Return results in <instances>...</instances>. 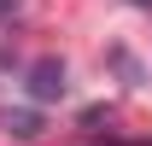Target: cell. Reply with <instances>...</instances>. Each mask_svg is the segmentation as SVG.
<instances>
[{
  "mask_svg": "<svg viewBox=\"0 0 152 146\" xmlns=\"http://www.w3.org/2000/svg\"><path fill=\"white\" fill-rule=\"evenodd\" d=\"M6 12H12V0H0V18H6Z\"/></svg>",
  "mask_w": 152,
  "mask_h": 146,
  "instance_id": "2",
  "label": "cell"
},
{
  "mask_svg": "<svg viewBox=\"0 0 152 146\" xmlns=\"http://www.w3.org/2000/svg\"><path fill=\"white\" fill-rule=\"evenodd\" d=\"M140 6H146V0H140Z\"/></svg>",
  "mask_w": 152,
  "mask_h": 146,
  "instance_id": "4",
  "label": "cell"
},
{
  "mask_svg": "<svg viewBox=\"0 0 152 146\" xmlns=\"http://www.w3.org/2000/svg\"><path fill=\"white\" fill-rule=\"evenodd\" d=\"M58 88H64V64H58V58H41L35 70H29V93H35V99H53Z\"/></svg>",
  "mask_w": 152,
  "mask_h": 146,
  "instance_id": "1",
  "label": "cell"
},
{
  "mask_svg": "<svg viewBox=\"0 0 152 146\" xmlns=\"http://www.w3.org/2000/svg\"><path fill=\"white\" fill-rule=\"evenodd\" d=\"M134 146H152V140H134Z\"/></svg>",
  "mask_w": 152,
  "mask_h": 146,
  "instance_id": "3",
  "label": "cell"
}]
</instances>
